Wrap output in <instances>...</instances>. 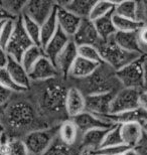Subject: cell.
I'll return each instance as SVG.
<instances>
[{
  "mask_svg": "<svg viewBox=\"0 0 147 155\" xmlns=\"http://www.w3.org/2000/svg\"><path fill=\"white\" fill-rule=\"evenodd\" d=\"M58 125L33 130L22 138L29 155H45L58 137Z\"/></svg>",
  "mask_w": 147,
  "mask_h": 155,
  "instance_id": "277c9868",
  "label": "cell"
},
{
  "mask_svg": "<svg viewBox=\"0 0 147 155\" xmlns=\"http://www.w3.org/2000/svg\"><path fill=\"white\" fill-rule=\"evenodd\" d=\"M68 90L59 84L51 83L45 87L40 93V108L48 113L58 114L62 111L65 112V102Z\"/></svg>",
  "mask_w": 147,
  "mask_h": 155,
  "instance_id": "5b68a950",
  "label": "cell"
},
{
  "mask_svg": "<svg viewBox=\"0 0 147 155\" xmlns=\"http://www.w3.org/2000/svg\"><path fill=\"white\" fill-rule=\"evenodd\" d=\"M78 55L85 60H88L93 63L102 64L103 61L100 54V51L97 46L94 45H81L78 46Z\"/></svg>",
  "mask_w": 147,
  "mask_h": 155,
  "instance_id": "e575fe53",
  "label": "cell"
},
{
  "mask_svg": "<svg viewBox=\"0 0 147 155\" xmlns=\"http://www.w3.org/2000/svg\"><path fill=\"white\" fill-rule=\"evenodd\" d=\"M4 108L5 107H1V106H0V118H1L2 115H3V112H4Z\"/></svg>",
  "mask_w": 147,
  "mask_h": 155,
  "instance_id": "681fc988",
  "label": "cell"
},
{
  "mask_svg": "<svg viewBox=\"0 0 147 155\" xmlns=\"http://www.w3.org/2000/svg\"><path fill=\"white\" fill-rule=\"evenodd\" d=\"M31 84L32 83H42L55 80L58 76V70L55 64L48 58L43 57L37 61L32 69L28 73Z\"/></svg>",
  "mask_w": 147,
  "mask_h": 155,
  "instance_id": "7c38bea8",
  "label": "cell"
},
{
  "mask_svg": "<svg viewBox=\"0 0 147 155\" xmlns=\"http://www.w3.org/2000/svg\"><path fill=\"white\" fill-rule=\"evenodd\" d=\"M71 39L72 38H68L65 33L62 32L61 29H58L57 33L52 36V38L42 48L45 57L49 58L54 63L59 54V52L65 48V45L71 41Z\"/></svg>",
  "mask_w": 147,
  "mask_h": 155,
  "instance_id": "44dd1931",
  "label": "cell"
},
{
  "mask_svg": "<svg viewBox=\"0 0 147 155\" xmlns=\"http://www.w3.org/2000/svg\"><path fill=\"white\" fill-rule=\"evenodd\" d=\"M71 120L77 126L80 134L96 129H110L115 125L106 118L94 115V114L87 112V111L72 118Z\"/></svg>",
  "mask_w": 147,
  "mask_h": 155,
  "instance_id": "30bf717a",
  "label": "cell"
},
{
  "mask_svg": "<svg viewBox=\"0 0 147 155\" xmlns=\"http://www.w3.org/2000/svg\"><path fill=\"white\" fill-rule=\"evenodd\" d=\"M104 118L108 119L113 124H117V125L135 123L142 126L147 121V112L143 110L142 108L138 107L136 109L126 111V112L123 113L114 114V115H107Z\"/></svg>",
  "mask_w": 147,
  "mask_h": 155,
  "instance_id": "d6986e66",
  "label": "cell"
},
{
  "mask_svg": "<svg viewBox=\"0 0 147 155\" xmlns=\"http://www.w3.org/2000/svg\"><path fill=\"white\" fill-rule=\"evenodd\" d=\"M112 20H113L114 27L118 32H131V31H139L144 26V24L139 22L137 20L129 19L119 15L112 14Z\"/></svg>",
  "mask_w": 147,
  "mask_h": 155,
  "instance_id": "4316f807",
  "label": "cell"
},
{
  "mask_svg": "<svg viewBox=\"0 0 147 155\" xmlns=\"http://www.w3.org/2000/svg\"><path fill=\"white\" fill-rule=\"evenodd\" d=\"M78 57H79L78 55V46L71 39V41L59 52V54L54 61L58 75L68 77V72H70L72 66H73V64L77 60Z\"/></svg>",
  "mask_w": 147,
  "mask_h": 155,
  "instance_id": "9a60e30c",
  "label": "cell"
},
{
  "mask_svg": "<svg viewBox=\"0 0 147 155\" xmlns=\"http://www.w3.org/2000/svg\"><path fill=\"white\" fill-rule=\"evenodd\" d=\"M145 57L143 55L122 69L115 72L117 81L122 88L143 91L145 86Z\"/></svg>",
  "mask_w": 147,
  "mask_h": 155,
  "instance_id": "3957f363",
  "label": "cell"
},
{
  "mask_svg": "<svg viewBox=\"0 0 147 155\" xmlns=\"http://www.w3.org/2000/svg\"><path fill=\"white\" fill-rule=\"evenodd\" d=\"M123 144L121 138V133H120V125H115L110 128L106 133V136L103 141V144L101 148L103 147H109V146H116V145Z\"/></svg>",
  "mask_w": 147,
  "mask_h": 155,
  "instance_id": "d590c367",
  "label": "cell"
},
{
  "mask_svg": "<svg viewBox=\"0 0 147 155\" xmlns=\"http://www.w3.org/2000/svg\"><path fill=\"white\" fill-rule=\"evenodd\" d=\"M100 66L101 64L78 57L68 72V76L76 80H85L92 76Z\"/></svg>",
  "mask_w": 147,
  "mask_h": 155,
  "instance_id": "603a6c76",
  "label": "cell"
},
{
  "mask_svg": "<svg viewBox=\"0 0 147 155\" xmlns=\"http://www.w3.org/2000/svg\"><path fill=\"white\" fill-rule=\"evenodd\" d=\"M5 69L8 72L9 76L11 77V79L13 80V82L18 87H20L21 89L27 91L31 87V82L28 73L22 67L20 61L14 60V58H12L8 55V61Z\"/></svg>",
  "mask_w": 147,
  "mask_h": 155,
  "instance_id": "ac0fdd59",
  "label": "cell"
},
{
  "mask_svg": "<svg viewBox=\"0 0 147 155\" xmlns=\"http://www.w3.org/2000/svg\"><path fill=\"white\" fill-rule=\"evenodd\" d=\"M0 84L3 85L5 88L9 89L13 93H24L25 90L21 89L20 87H18L16 84L13 82V80L11 79V77L9 76L8 72L6 71L5 68H0Z\"/></svg>",
  "mask_w": 147,
  "mask_h": 155,
  "instance_id": "74e56055",
  "label": "cell"
},
{
  "mask_svg": "<svg viewBox=\"0 0 147 155\" xmlns=\"http://www.w3.org/2000/svg\"><path fill=\"white\" fill-rule=\"evenodd\" d=\"M145 64V86H144V90H147V63L146 61H144Z\"/></svg>",
  "mask_w": 147,
  "mask_h": 155,
  "instance_id": "7dc6e473",
  "label": "cell"
},
{
  "mask_svg": "<svg viewBox=\"0 0 147 155\" xmlns=\"http://www.w3.org/2000/svg\"><path fill=\"white\" fill-rule=\"evenodd\" d=\"M114 42L118 46L123 48L124 51L134 54H144L141 45L139 42L138 31H131V32H116L113 38Z\"/></svg>",
  "mask_w": 147,
  "mask_h": 155,
  "instance_id": "ffe728a7",
  "label": "cell"
},
{
  "mask_svg": "<svg viewBox=\"0 0 147 155\" xmlns=\"http://www.w3.org/2000/svg\"><path fill=\"white\" fill-rule=\"evenodd\" d=\"M140 92L141 91H138V90L126 88H122L117 91L112 101L109 115L123 113L138 108Z\"/></svg>",
  "mask_w": 147,
  "mask_h": 155,
  "instance_id": "52a82bcc",
  "label": "cell"
},
{
  "mask_svg": "<svg viewBox=\"0 0 147 155\" xmlns=\"http://www.w3.org/2000/svg\"><path fill=\"white\" fill-rule=\"evenodd\" d=\"M91 155H98V154H95V153H91Z\"/></svg>",
  "mask_w": 147,
  "mask_h": 155,
  "instance_id": "db71d44e",
  "label": "cell"
},
{
  "mask_svg": "<svg viewBox=\"0 0 147 155\" xmlns=\"http://www.w3.org/2000/svg\"><path fill=\"white\" fill-rule=\"evenodd\" d=\"M72 40L77 46L81 45H94L98 48L101 43V38L96 30L94 22L89 18L82 19L77 32L72 38Z\"/></svg>",
  "mask_w": 147,
  "mask_h": 155,
  "instance_id": "8fae6325",
  "label": "cell"
},
{
  "mask_svg": "<svg viewBox=\"0 0 147 155\" xmlns=\"http://www.w3.org/2000/svg\"><path fill=\"white\" fill-rule=\"evenodd\" d=\"M82 155H91V153H89V152H82Z\"/></svg>",
  "mask_w": 147,
  "mask_h": 155,
  "instance_id": "f5cc1de1",
  "label": "cell"
},
{
  "mask_svg": "<svg viewBox=\"0 0 147 155\" xmlns=\"http://www.w3.org/2000/svg\"><path fill=\"white\" fill-rule=\"evenodd\" d=\"M12 95H13V92L0 84V106L5 107L6 105L9 104Z\"/></svg>",
  "mask_w": 147,
  "mask_h": 155,
  "instance_id": "ab89813d",
  "label": "cell"
},
{
  "mask_svg": "<svg viewBox=\"0 0 147 155\" xmlns=\"http://www.w3.org/2000/svg\"><path fill=\"white\" fill-rule=\"evenodd\" d=\"M45 155H82V152L80 148L76 147V145L71 146V145L65 144L59 140L58 136Z\"/></svg>",
  "mask_w": 147,
  "mask_h": 155,
  "instance_id": "f546056e",
  "label": "cell"
},
{
  "mask_svg": "<svg viewBox=\"0 0 147 155\" xmlns=\"http://www.w3.org/2000/svg\"><path fill=\"white\" fill-rule=\"evenodd\" d=\"M115 4H116V2L113 1H96L90 13L89 19L95 21L112 14L114 12Z\"/></svg>",
  "mask_w": 147,
  "mask_h": 155,
  "instance_id": "1f68e13d",
  "label": "cell"
},
{
  "mask_svg": "<svg viewBox=\"0 0 147 155\" xmlns=\"http://www.w3.org/2000/svg\"><path fill=\"white\" fill-rule=\"evenodd\" d=\"M2 125H6L12 131H24L33 127L36 122V112L28 102L14 101L7 104L3 112Z\"/></svg>",
  "mask_w": 147,
  "mask_h": 155,
  "instance_id": "6da1fadb",
  "label": "cell"
},
{
  "mask_svg": "<svg viewBox=\"0 0 147 155\" xmlns=\"http://www.w3.org/2000/svg\"><path fill=\"white\" fill-rule=\"evenodd\" d=\"M21 23H22L24 31L26 32L27 36L30 38L34 45L40 46L42 48V43H40V25L36 23L35 21L30 19L26 15L22 14L20 16Z\"/></svg>",
  "mask_w": 147,
  "mask_h": 155,
  "instance_id": "83f0119b",
  "label": "cell"
},
{
  "mask_svg": "<svg viewBox=\"0 0 147 155\" xmlns=\"http://www.w3.org/2000/svg\"><path fill=\"white\" fill-rule=\"evenodd\" d=\"M15 20L16 19H8L4 22V25H3L1 30V35H0V48L5 49L10 41L15 28Z\"/></svg>",
  "mask_w": 147,
  "mask_h": 155,
  "instance_id": "8d00e7d4",
  "label": "cell"
},
{
  "mask_svg": "<svg viewBox=\"0 0 147 155\" xmlns=\"http://www.w3.org/2000/svg\"><path fill=\"white\" fill-rule=\"evenodd\" d=\"M6 155H29L23 139L18 137L9 138L5 143Z\"/></svg>",
  "mask_w": 147,
  "mask_h": 155,
  "instance_id": "836d02e7",
  "label": "cell"
},
{
  "mask_svg": "<svg viewBox=\"0 0 147 155\" xmlns=\"http://www.w3.org/2000/svg\"><path fill=\"white\" fill-rule=\"evenodd\" d=\"M55 15H57L58 29H61L68 38H72L77 32L82 19L58 4L55 7Z\"/></svg>",
  "mask_w": 147,
  "mask_h": 155,
  "instance_id": "5bb4252c",
  "label": "cell"
},
{
  "mask_svg": "<svg viewBox=\"0 0 147 155\" xmlns=\"http://www.w3.org/2000/svg\"><path fill=\"white\" fill-rule=\"evenodd\" d=\"M8 61V54L4 48H0V68H5Z\"/></svg>",
  "mask_w": 147,
  "mask_h": 155,
  "instance_id": "7bdbcfd3",
  "label": "cell"
},
{
  "mask_svg": "<svg viewBox=\"0 0 147 155\" xmlns=\"http://www.w3.org/2000/svg\"><path fill=\"white\" fill-rule=\"evenodd\" d=\"M142 129H143V132H144L145 137L147 138V121L142 125Z\"/></svg>",
  "mask_w": 147,
  "mask_h": 155,
  "instance_id": "c3c4849f",
  "label": "cell"
},
{
  "mask_svg": "<svg viewBox=\"0 0 147 155\" xmlns=\"http://www.w3.org/2000/svg\"><path fill=\"white\" fill-rule=\"evenodd\" d=\"M123 155H141V154H140L138 148H127L125 150V152L123 153Z\"/></svg>",
  "mask_w": 147,
  "mask_h": 155,
  "instance_id": "f6af8a7d",
  "label": "cell"
},
{
  "mask_svg": "<svg viewBox=\"0 0 147 155\" xmlns=\"http://www.w3.org/2000/svg\"><path fill=\"white\" fill-rule=\"evenodd\" d=\"M2 124H1V121H0V132H3V130H2Z\"/></svg>",
  "mask_w": 147,
  "mask_h": 155,
  "instance_id": "816d5d0a",
  "label": "cell"
},
{
  "mask_svg": "<svg viewBox=\"0 0 147 155\" xmlns=\"http://www.w3.org/2000/svg\"><path fill=\"white\" fill-rule=\"evenodd\" d=\"M139 107L147 112V90L140 92L139 96Z\"/></svg>",
  "mask_w": 147,
  "mask_h": 155,
  "instance_id": "b9f144b4",
  "label": "cell"
},
{
  "mask_svg": "<svg viewBox=\"0 0 147 155\" xmlns=\"http://www.w3.org/2000/svg\"><path fill=\"white\" fill-rule=\"evenodd\" d=\"M137 1H119L116 2L114 13L119 16L137 20Z\"/></svg>",
  "mask_w": 147,
  "mask_h": 155,
  "instance_id": "4dcf8cb0",
  "label": "cell"
},
{
  "mask_svg": "<svg viewBox=\"0 0 147 155\" xmlns=\"http://www.w3.org/2000/svg\"><path fill=\"white\" fill-rule=\"evenodd\" d=\"M58 30V25L55 9V11L52 12L51 16L40 25V43H42V48H43L52 38V36L57 33Z\"/></svg>",
  "mask_w": 147,
  "mask_h": 155,
  "instance_id": "484cf974",
  "label": "cell"
},
{
  "mask_svg": "<svg viewBox=\"0 0 147 155\" xmlns=\"http://www.w3.org/2000/svg\"><path fill=\"white\" fill-rule=\"evenodd\" d=\"M127 148L128 147L125 146L124 144H121V145H116V146L100 148V149H98L93 153L98 154V155H120V154H123Z\"/></svg>",
  "mask_w": 147,
  "mask_h": 155,
  "instance_id": "f35d334b",
  "label": "cell"
},
{
  "mask_svg": "<svg viewBox=\"0 0 147 155\" xmlns=\"http://www.w3.org/2000/svg\"><path fill=\"white\" fill-rule=\"evenodd\" d=\"M43 51L42 48L37 45H32L24 52L23 55L20 58V64L22 67L29 73V71L35 66V64L38 61L40 58L43 57Z\"/></svg>",
  "mask_w": 147,
  "mask_h": 155,
  "instance_id": "f1b7e54d",
  "label": "cell"
},
{
  "mask_svg": "<svg viewBox=\"0 0 147 155\" xmlns=\"http://www.w3.org/2000/svg\"><path fill=\"white\" fill-rule=\"evenodd\" d=\"M112 14L93 21L94 25L96 27L97 32H98V35L102 41L112 39L114 38L115 33L117 32L114 27L113 20H112Z\"/></svg>",
  "mask_w": 147,
  "mask_h": 155,
  "instance_id": "d4e9b609",
  "label": "cell"
},
{
  "mask_svg": "<svg viewBox=\"0 0 147 155\" xmlns=\"http://www.w3.org/2000/svg\"><path fill=\"white\" fill-rule=\"evenodd\" d=\"M26 1H19V0H5L0 1V6L4 9V11L10 16L12 19H17L23 14L24 7Z\"/></svg>",
  "mask_w": 147,
  "mask_h": 155,
  "instance_id": "d6a6232c",
  "label": "cell"
},
{
  "mask_svg": "<svg viewBox=\"0 0 147 155\" xmlns=\"http://www.w3.org/2000/svg\"><path fill=\"white\" fill-rule=\"evenodd\" d=\"M98 49L101 54L103 64H107L115 72L144 55L141 54H134V52L124 51L123 48H121L114 42L113 38L106 40V41H101L98 46Z\"/></svg>",
  "mask_w": 147,
  "mask_h": 155,
  "instance_id": "7a4b0ae2",
  "label": "cell"
},
{
  "mask_svg": "<svg viewBox=\"0 0 147 155\" xmlns=\"http://www.w3.org/2000/svg\"><path fill=\"white\" fill-rule=\"evenodd\" d=\"M6 20H4V21H0V35H1V30H2V27H3V25H4V22H5Z\"/></svg>",
  "mask_w": 147,
  "mask_h": 155,
  "instance_id": "f907efd6",
  "label": "cell"
},
{
  "mask_svg": "<svg viewBox=\"0 0 147 155\" xmlns=\"http://www.w3.org/2000/svg\"><path fill=\"white\" fill-rule=\"evenodd\" d=\"M65 114L68 117H76L86 111V96L77 87H71L68 89L65 102Z\"/></svg>",
  "mask_w": 147,
  "mask_h": 155,
  "instance_id": "4fadbf2b",
  "label": "cell"
},
{
  "mask_svg": "<svg viewBox=\"0 0 147 155\" xmlns=\"http://www.w3.org/2000/svg\"><path fill=\"white\" fill-rule=\"evenodd\" d=\"M138 38L140 45H141V48L143 51V48H147V25H144L138 31Z\"/></svg>",
  "mask_w": 147,
  "mask_h": 155,
  "instance_id": "60d3db41",
  "label": "cell"
},
{
  "mask_svg": "<svg viewBox=\"0 0 147 155\" xmlns=\"http://www.w3.org/2000/svg\"><path fill=\"white\" fill-rule=\"evenodd\" d=\"M139 148V152L141 155H147V138L144 137V139H143V141L141 142V144L138 146Z\"/></svg>",
  "mask_w": 147,
  "mask_h": 155,
  "instance_id": "ee69618b",
  "label": "cell"
},
{
  "mask_svg": "<svg viewBox=\"0 0 147 155\" xmlns=\"http://www.w3.org/2000/svg\"><path fill=\"white\" fill-rule=\"evenodd\" d=\"M115 93L107 92L86 96V111L99 117L109 115Z\"/></svg>",
  "mask_w": 147,
  "mask_h": 155,
  "instance_id": "9c48e42d",
  "label": "cell"
},
{
  "mask_svg": "<svg viewBox=\"0 0 147 155\" xmlns=\"http://www.w3.org/2000/svg\"><path fill=\"white\" fill-rule=\"evenodd\" d=\"M95 2V0H68L57 1V4L65 8L81 19H86L90 17V13Z\"/></svg>",
  "mask_w": 147,
  "mask_h": 155,
  "instance_id": "7402d4cb",
  "label": "cell"
},
{
  "mask_svg": "<svg viewBox=\"0 0 147 155\" xmlns=\"http://www.w3.org/2000/svg\"><path fill=\"white\" fill-rule=\"evenodd\" d=\"M80 132L71 119L65 120L58 125V138L65 144L75 146L79 139Z\"/></svg>",
  "mask_w": 147,
  "mask_h": 155,
  "instance_id": "cb8c5ba5",
  "label": "cell"
},
{
  "mask_svg": "<svg viewBox=\"0 0 147 155\" xmlns=\"http://www.w3.org/2000/svg\"><path fill=\"white\" fill-rule=\"evenodd\" d=\"M57 7V2L49 0H30L26 1L23 14L35 21L39 25L52 14Z\"/></svg>",
  "mask_w": 147,
  "mask_h": 155,
  "instance_id": "ba28073f",
  "label": "cell"
},
{
  "mask_svg": "<svg viewBox=\"0 0 147 155\" xmlns=\"http://www.w3.org/2000/svg\"><path fill=\"white\" fill-rule=\"evenodd\" d=\"M120 133L122 142L128 148H138L145 137L142 126L135 123L122 124L120 125Z\"/></svg>",
  "mask_w": 147,
  "mask_h": 155,
  "instance_id": "e0dca14e",
  "label": "cell"
},
{
  "mask_svg": "<svg viewBox=\"0 0 147 155\" xmlns=\"http://www.w3.org/2000/svg\"><path fill=\"white\" fill-rule=\"evenodd\" d=\"M109 129H96L81 134L79 148L81 152L93 153L100 149Z\"/></svg>",
  "mask_w": 147,
  "mask_h": 155,
  "instance_id": "2e32d148",
  "label": "cell"
},
{
  "mask_svg": "<svg viewBox=\"0 0 147 155\" xmlns=\"http://www.w3.org/2000/svg\"><path fill=\"white\" fill-rule=\"evenodd\" d=\"M32 45H34L27 36L26 32L24 31L20 17H18L15 20V28L13 35H12V38L5 48L6 52L10 58L20 61V58L24 52Z\"/></svg>",
  "mask_w": 147,
  "mask_h": 155,
  "instance_id": "8992f818",
  "label": "cell"
},
{
  "mask_svg": "<svg viewBox=\"0 0 147 155\" xmlns=\"http://www.w3.org/2000/svg\"><path fill=\"white\" fill-rule=\"evenodd\" d=\"M8 19H12V18L9 16V15L4 11V9L0 6V21H4V20H8Z\"/></svg>",
  "mask_w": 147,
  "mask_h": 155,
  "instance_id": "bcb514c9",
  "label": "cell"
}]
</instances>
